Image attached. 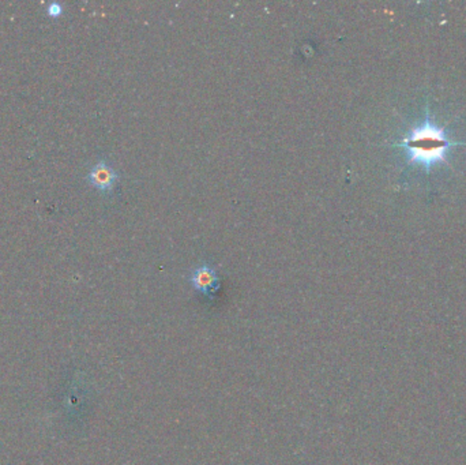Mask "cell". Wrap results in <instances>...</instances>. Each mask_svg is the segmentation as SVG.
<instances>
[{"mask_svg": "<svg viewBox=\"0 0 466 465\" xmlns=\"http://www.w3.org/2000/svg\"><path fill=\"white\" fill-rule=\"evenodd\" d=\"M393 146L405 149L409 164L420 165L429 172L438 164H447L451 149L466 146V142L451 140L445 126H436L431 120L429 111L427 109L425 120Z\"/></svg>", "mask_w": 466, "mask_h": 465, "instance_id": "6da1fadb", "label": "cell"}, {"mask_svg": "<svg viewBox=\"0 0 466 465\" xmlns=\"http://www.w3.org/2000/svg\"><path fill=\"white\" fill-rule=\"evenodd\" d=\"M189 282L198 292L203 293L209 299H213L214 293L220 289V279L216 271L207 264H202L192 271Z\"/></svg>", "mask_w": 466, "mask_h": 465, "instance_id": "7a4b0ae2", "label": "cell"}, {"mask_svg": "<svg viewBox=\"0 0 466 465\" xmlns=\"http://www.w3.org/2000/svg\"><path fill=\"white\" fill-rule=\"evenodd\" d=\"M88 181L97 190L102 192H111L119 181V174L108 163L98 161L88 174Z\"/></svg>", "mask_w": 466, "mask_h": 465, "instance_id": "3957f363", "label": "cell"}, {"mask_svg": "<svg viewBox=\"0 0 466 465\" xmlns=\"http://www.w3.org/2000/svg\"><path fill=\"white\" fill-rule=\"evenodd\" d=\"M48 15L49 17H60L63 14V6L60 3H50L47 8Z\"/></svg>", "mask_w": 466, "mask_h": 465, "instance_id": "277c9868", "label": "cell"}]
</instances>
